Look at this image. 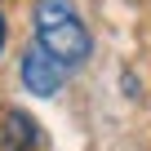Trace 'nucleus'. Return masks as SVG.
<instances>
[{
	"instance_id": "nucleus-2",
	"label": "nucleus",
	"mask_w": 151,
	"mask_h": 151,
	"mask_svg": "<svg viewBox=\"0 0 151 151\" xmlns=\"http://www.w3.org/2000/svg\"><path fill=\"white\" fill-rule=\"evenodd\" d=\"M67 67L40 45V40H31L27 49H22V58H18V80H22V89L31 93V98H53L62 85H67Z\"/></svg>"
},
{
	"instance_id": "nucleus-1",
	"label": "nucleus",
	"mask_w": 151,
	"mask_h": 151,
	"mask_svg": "<svg viewBox=\"0 0 151 151\" xmlns=\"http://www.w3.org/2000/svg\"><path fill=\"white\" fill-rule=\"evenodd\" d=\"M31 40H40L67 71H80L93 58V31L71 0H36L31 5Z\"/></svg>"
},
{
	"instance_id": "nucleus-3",
	"label": "nucleus",
	"mask_w": 151,
	"mask_h": 151,
	"mask_svg": "<svg viewBox=\"0 0 151 151\" xmlns=\"http://www.w3.org/2000/svg\"><path fill=\"white\" fill-rule=\"evenodd\" d=\"M40 147H45V133L31 120V111L9 107L0 116V151H40Z\"/></svg>"
},
{
	"instance_id": "nucleus-4",
	"label": "nucleus",
	"mask_w": 151,
	"mask_h": 151,
	"mask_svg": "<svg viewBox=\"0 0 151 151\" xmlns=\"http://www.w3.org/2000/svg\"><path fill=\"white\" fill-rule=\"evenodd\" d=\"M5 40H9V27H5V14H0V53H5Z\"/></svg>"
}]
</instances>
